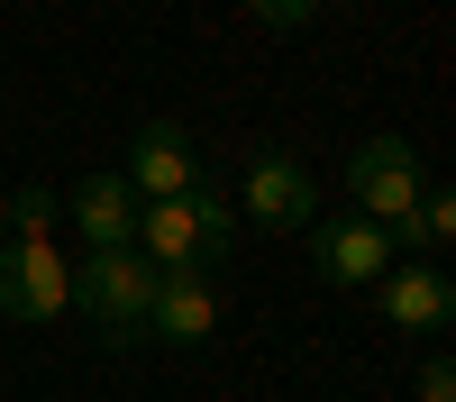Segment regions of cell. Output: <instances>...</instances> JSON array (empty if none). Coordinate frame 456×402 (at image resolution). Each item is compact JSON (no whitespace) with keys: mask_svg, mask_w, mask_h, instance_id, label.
<instances>
[{"mask_svg":"<svg viewBox=\"0 0 456 402\" xmlns=\"http://www.w3.org/2000/svg\"><path fill=\"white\" fill-rule=\"evenodd\" d=\"M64 302L92 320L110 357L146 348V302H156V266L137 247H83V266H64Z\"/></svg>","mask_w":456,"mask_h":402,"instance_id":"cell-2","label":"cell"},{"mask_svg":"<svg viewBox=\"0 0 456 402\" xmlns=\"http://www.w3.org/2000/svg\"><path fill=\"white\" fill-rule=\"evenodd\" d=\"M384 238H393V256H402V247H420V256L447 247V238H456V193H447V183H420L411 219H402V229H384Z\"/></svg>","mask_w":456,"mask_h":402,"instance_id":"cell-11","label":"cell"},{"mask_svg":"<svg viewBox=\"0 0 456 402\" xmlns=\"http://www.w3.org/2000/svg\"><path fill=\"white\" fill-rule=\"evenodd\" d=\"M128 247L156 275H219L228 256H238V201L210 193V183H192V193H174V201H146Z\"/></svg>","mask_w":456,"mask_h":402,"instance_id":"cell-1","label":"cell"},{"mask_svg":"<svg viewBox=\"0 0 456 402\" xmlns=\"http://www.w3.org/2000/svg\"><path fill=\"white\" fill-rule=\"evenodd\" d=\"M64 210H73V238H83V247H128L146 201L128 193V174H83V183L64 193Z\"/></svg>","mask_w":456,"mask_h":402,"instance_id":"cell-10","label":"cell"},{"mask_svg":"<svg viewBox=\"0 0 456 402\" xmlns=\"http://www.w3.org/2000/svg\"><path fill=\"white\" fill-rule=\"evenodd\" d=\"M374 292H384V320L402 329V339H438V329L456 320V283H447L438 256H411V266L374 275Z\"/></svg>","mask_w":456,"mask_h":402,"instance_id":"cell-8","label":"cell"},{"mask_svg":"<svg viewBox=\"0 0 456 402\" xmlns=\"http://www.w3.org/2000/svg\"><path fill=\"white\" fill-rule=\"evenodd\" d=\"M64 247L0 238V320H64Z\"/></svg>","mask_w":456,"mask_h":402,"instance_id":"cell-5","label":"cell"},{"mask_svg":"<svg viewBox=\"0 0 456 402\" xmlns=\"http://www.w3.org/2000/svg\"><path fill=\"white\" fill-rule=\"evenodd\" d=\"M210 329H219V292H210V275H156L146 339H156V348H201Z\"/></svg>","mask_w":456,"mask_h":402,"instance_id":"cell-9","label":"cell"},{"mask_svg":"<svg viewBox=\"0 0 456 402\" xmlns=\"http://www.w3.org/2000/svg\"><path fill=\"white\" fill-rule=\"evenodd\" d=\"M55 210H64V193H46V183H19V193H10V238H46Z\"/></svg>","mask_w":456,"mask_h":402,"instance_id":"cell-12","label":"cell"},{"mask_svg":"<svg viewBox=\"0 0 456 402\" xmlns=\"http://www.w3.org/2000/svg\"><path fill=\"white\" fill-rule=\"evenodd\" d=\"M402 256H393V238L374 229V219H356V210H338V219H311V275L320 283H374V275H393Z\"/></svg>","mask_w":456,"mask_h":402,"instance_id":"cell-7","label":"cell"},{"mask_svg":"<svg viewBox=\"0 0 456 402\" xmlns=\"http://www.w3.org/2000/svg\"><path fill=\"white\" fill-rule=\"evenodd\" d=\"M420 402H456V365H447V357L420 365Z\"/></svg>","mask_w":456,"mask_h":402,"instance_id":"cell-14","label":"cell"},{"mask_svg":"<svg viewBox=\"0 0 456 402\" xmlns=\"http://www.w3.org/2000/svg\"><path fill=\"white\" fill-rule=\"evenodd\" d=\"M238 219H256V229H311L320 219V174L301 165V156H283V146H265V156L247 165V183H238Z\"/></svg>","mask_w":456,"mask_h":402,"instance_id":"cell-4","label":"cell"},{"mask_svg":"<svg viewBox=\"0 0 456 402\" xmlns=\"http://www.w3.org/2000/svg\"><path fill=\"white\" fill-rule=\"evenodd\" d=\"M128 193L137 201H174V193H192L201 183V146H192V128L183 119H146L137 137H128Z\"/></svg>","mask_w":456,"mask_h":402,"instance_id":"cell-6","label":"cell"},{"mask_svg":"<svg viewBox=\"0 0 456 402\" xmlns=\"http://www.w3.org/2000/svg\"><path fill=\"white\" fill-rule=\"evenodd\" d=\"M420 156H411V137H365L347 156V193H356V219H374V229H402L411 201H420Z\"/></svg>","mask_w":456,"mask_h":402,"instance_id":"cell-3","label":"cell"},{"mask_svg":"<svg viewBox=\"0 0 456 402\" xmlns=\"http://www.w3.org/2000/svg\"><path fill=\"white\" fill-rule=\"evenodd\" d=\"M247 10H256V28H311L320 0H247Z\"/></svg>","mask_w":456,"mask_h":402,"instance_id":"cell-13","label":"cell"},{"mask_svg":"<svg viewBox=\"0 0 456 402\" xmlns=\"http://www.w3.org/2000/svg\"><path fill=\"white\" fill-rule=\"evenodd\" d=\"M0 238H10V193H0Z\"/></svg>","mask_w":456,"mask_h":402,"instance_id":"cell-15","label":"cell"}]
</instances>
